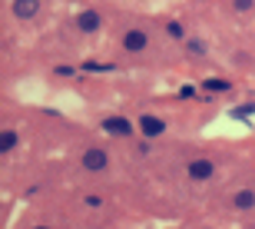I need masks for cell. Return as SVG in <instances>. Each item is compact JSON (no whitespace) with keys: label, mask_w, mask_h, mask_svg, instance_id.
Here are the masks:
<instances>
[{"label":"cell","mask_w":255,"mask_h":229,"mask_svg":"<svg viewBox=\"0 0 255 229\" xmlns=\"http://www.w3.org/2000/svg\"><path fill=\"white\" fill-rule=\"evenodd\" d=\"M212 173H216L212 160H192V163H189V170H186V176H189V180H209Z\"/></svg>","instance_id":"7a4b0ae2"},{"label":"cell","mask_w":255,"mask_h":229,"mask_svg":"<svg viewBox=\"0 0 255 229\" xmlns=\"http://www.w3.org/2000/svg\"><path fill=\"white\" fill-rule=\"evenodd\" d=\"M37 229H47V226H37Z\"/></svg>","instance_id":"4fadbf2b"},{"label":"cell","mask_w":255,"mask_h":229,"mask_svg":"<svg viewBox=\"0 0 255 229\" xmlns=\"http://www.w3.org/2000/svg\"><path fill=\"white\" fill-rule=\"evenodd\" d=\"M186 47H189V53H196V57H202V53H206V47H202V40H189Z\"/></svg>","instance_id":"30bf717a"},{"label":"cell","mask_w":255,"mask_h":229,"mask_svg":"<svg viewBox=\"0 0 255 229\" xmlns=\"http://www.w3.org/2000/svg\"><path fill=\"white\" fill-rule=\"evenodd\" d=\"M103 130H106V133H113V136H129L132 123L123 120V116H110V120H103Z\"/></svg>","instance_id":"277c9868"},{"label":"cell","mask_w":255,"mask_h":229,"mask_svg":"<svg viewBox=\"0 0 255 229\" xmlns=\"http://www.w3.org/2000/svg\"><path fill=\"white\" fill-rule=\"evenodd\" d=\"M83 166H86L90 173L106 170V166H110V156H106V150H96V146H93V150H86V153H83Z\"/></svg>","instance_id":"6da1fadb"},{"label":"cell","mask_w":255,"mask_h":229,"mask_svg":"<svg viewBox=\"0 0 255 229\" xmlns=\"http://www.w3.org/2000/svg\"><path fill=\"white\" fill-rule=\"evenodd\" d=\"M139 130L146 136H159L162 130H166V123H162L159 116H142V120H139Z\"/></svg>","instance_id":"8992f818"},{"label":"cell","mask_w":255,"mask_h":229,"mask_svg":"<svg viewBox=\"0 0 255 229\" xmlns=\"http://www.w3.org/2000/svg\"><path fill=\"white\" fill-rule=\"evenodd\" d=\"M232 206H236V210H252V206H255V193H252V190H242V193H236V200H232Z\"/></svg>","instance_id":"ba28073f"},{"label":"cell","mask_w":255,"mask_h":229,"mask_svg":"<svg viewBox=\"0 0 255 229\" xmlns=\"http://www.w3.org/2000/svg\"><path fill=\"white\" fill-rule=\"evenodd\" d=\"M146 43H149V40H146V33H142V30H129V33L123 37V47L129 50V53H139V50H146Z\"/></svg>","instance_id":"5b68a950"},{"label":"cell","mask_w":255,"mask_h":229,"mask_svg":"<svg viewBox=\"0 0 255 229\" xmlns=\"http://www.w3.org/2000/svg\"><path fill=\"white\" fill-rule=\"evenodd\" d=\"M13 146H17V133H13V130H3V133H0V153H10Z\"/></svg>","instance_id":"9c48e42d"},{"label":"cell","mask_w":255,"mask_h":229,"mask_svg":"<svg viewBox=\"0 0 255 229\" xmlns=\"http://www.w3.org/2000/svg\"><path fill=\"white\" fill-rule=\"evenodd\" d=\"M252 3H255V0H232V7H236L239 13H246V10H252Z\"/></svg>","instance_id":"8fae6325"},{"label":"cell","mask_w":255,"mask_h":229,"mask_svg":"<svg viewBox=\"0 0 255 229\" xmlns=\"http://www.w3.org/2000/svg\"><path fill=\"white\" fill-rule=\"evenodd\" d=\"M40 13V0H13V17L17 20H30Z\"/></svg>","instance_id":"3957f363"},{"label":"cell","mask_w":255,"mask_h":229,"mask_svg":"<svg viewBox=\"0 0 255 229\" xmlns=\"http://www.w3.org/2000/svg\"><path fill=\"white\" fill-rule=\"evenodd\" d=\"M206 90H229L226 80H206Z\"/></svg>","instance_id":"7c38bea8"},{"label":"cell","mask_w":255,"mask_h":229,"mask_svg":"<svg viewBox=\"0 0 255 229\" xmlns=\"http://www.w3.org/2000/svg\"><path fill=\"white\" fill-rule=\"evenodd\" d=\"M76 27L83 30V33H93V30L100 27V17H96L93 10H83V13H80V17H76Z\"/></svg>","instance_id":"52a82bcc"}]
</instances>
